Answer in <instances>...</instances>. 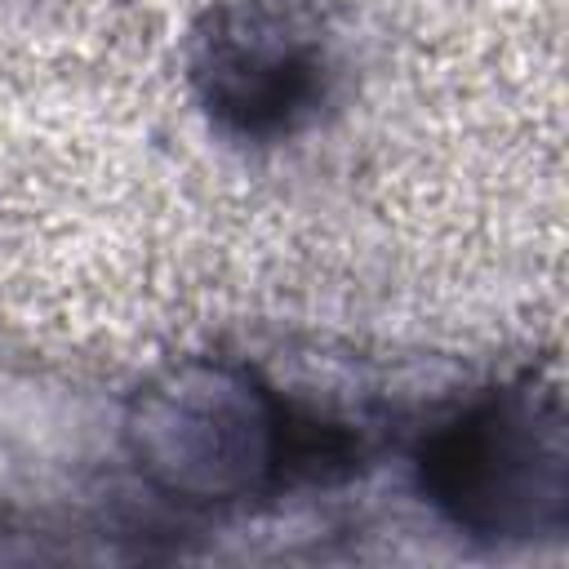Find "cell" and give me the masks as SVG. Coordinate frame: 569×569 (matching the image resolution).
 I'll list each match as a JSON object with an SVG mask.
<instances>
[{
	"instance_id": "1",
	"label": "cell",
	"mask_w": 569,
	"mask_h": 569,
	"mask_svg": "<svg viewBox=\"0 0 569 569\" xmlns=\"http://www.w3.org/2000/svg\"><path fill=\"white\" fill-rule=\"evenodd\" d=\"M116 440L133 480L182 511H236L307 471V422L231 356H182L147 373L116 413Z\"/></svg>"
},
{
	"instance_id": "2",
	"label": "cell",
	"mask_w": 569,
	"mask_h": 569,
	"mask_svg": "<svg viewBox=\"0 0 569 569\" xmlns=\"http://www.w3.org/2000/svg\"><path fill=\"white\" fill-rule=\"evenodd\" d=\"M422 502L489 547L556 542L569 529V409L551 369H520L453 413L413 453Z\"/></svg>"
},
{
	"instance_id": "3",
	"label": "cell",
	"mask_w": 569,
	"mask_h": 569,
	"mask_svg": "<svg viewBox=\"0 0 569 569\" xmlns=\"http://www.w3.org/2000/svg\"><path fill=\"white\" fill-rule=\"evenodd\" d=\"M187 80L218 133L271 147L302 133L338 84L333 0H213L187 36Z\"/></svg>"
}]
</instances>
